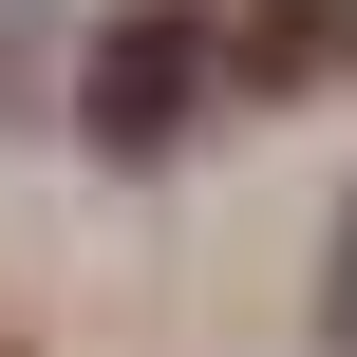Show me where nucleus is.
<instances>
[{
    "label": "nucleus",
    "mask_w": 357,
    "mask_h": 357,
    "mask_svg": "<svg viewBox=\"0 0 357 357\" xmlns=\"http://www.w3.org/2000/svg\"><path fill=\"white\" fill-rule=\"evenodd\" d=\"M169 113H188V38H169V19H132V38L94 56V132H113V151H151Z\"/></svg>",
    "instance_id": "f257e3e1"
}]
</instances>
